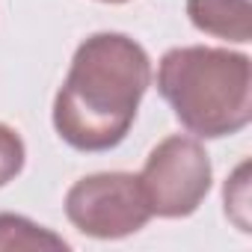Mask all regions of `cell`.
<instances>
[{
  "instance_id": "1",
  "label": "cell",
  "mask_w": 252,
  "mask_h": 252,
  "mask_svg": "<svg viewBox=\"0 0 252 252\" xmlns=\"http://www.w3.org/2000/svg\"><path fill=\"white\" fill-rule=\"evenodd\" d=\"M152 83V60L125 33H95L74 51L54 98V128L77 152H110L128 137Z\"/></svg>"
},
{
  "instance_id": "2",
  "label": "cell",
  "mask_w": 252,
  "mask_h": 252,
  "mask_svg": "<svg viewBox=\"0 0 252 252\" xmlns=\"http://www.w3.org/2000/svg\"><path fill=\"white\" fill-rule=\"evenodd\" d=\"M158 92L190 134L234 137L252 122V60L228 48H172L160 57Z\"/></svg>"
},
{
  "instance_id": "3",
  "label": "cell",
  "mask_w": 252,
  "mask_h": 252,
  "mask_svg": "<svg viewBox=\"0 0 252 252\" xmlns=\"http://www.w3.org/2000/svg\"><path fill=\"white\" fill-rule=\"evenodd\" d=\"M137 178L152 217L181 220L196 214L205 202L214 181V166L199 140L172 134L149 152Z\"/></svg>"
},
{
  "instance_id": "4",
  "label": "cell",
  "mask_w": 252,
  "mask_h": 252,
  "mask_svg": "<svg viewBox=\"0 0 252 252\" xmlns=\"http://www.w3.org/2000/svg\"><path fill=\"white\" fill-rule=\"evenodd\" d=\"M68 222L98 240L137 234L152 220L140 178L131 172H95L74 181L65 193Z\"/></svg>"
},
{
  "instance_id": "5",
  "label": "cell",
  "mask_w": 252,
  "mask_h": 252,
  "mask_svg": "<svg viewBox=\"0 0 252 252\" xmlns=\"http://www.w3.org/2000/svg\"><path fill=\"white\" fill-rule=\"evenodd\" d=\"M187 18L199 33L246 45L252 42L249 0H187Z\"/></svg>"
},
{
  "instance_id": "6",
  "label": "cell",
  "mask_w": 252,
  "mask_h": 252,
  "mask_svg": "<svg viewBox=\"0 0 252 252\" xmlns=\"http://www.w3.org/2000/svg\"><path fill=\"white\" fill-rule=\"evenodd\" d=\"M68 249V240L27 217L0 214V252H45Z\"/></svg>"
},
{
  "instance_id": "7",
  "label": "cell",
  "mask_w": 252,
  "mask_h": 252,
  "mask_svg": "<svg viewBox=\"0 0 252 252\" xmlns=\"http://www.w3.org/2000/svg\"><path fill=\"white\" fill-rule=\"evenodd\" d=\"M222 199H225V217L243 234H249L252 231L249 228V160H243L231 172V178L222 187Z\"/></svg>"
},
{
  "instance_id": "8",
  "label": "cell",
  "mask_w": 252,
  "mask_h": 252,
  "mask_svg": "<svg viewBox=\"0 0 252 252\" xmlns=\"http://www.w3.org/2000/svg\"><path fill=\"white\" fill-rule=\"evenodd\" d=\"M24 160H27V149H24L21 134L0 122V187H6L9 181L21 175Z\"/></svg>"
},
{
  "instance_id": "9",
  "label": "cell",
  "mask_w": 252,
  "mask_h": 252,
  "mask_svg": "<svg viewBox=\"0 0 252 252\" xmlns=\"http://www.w3.org/2000/svg\"><path fill=\"white\" fill-rule=\"evenodd\" d=\"M101 3H128V0H101Z\"/></svg>"
}]
</instances>
